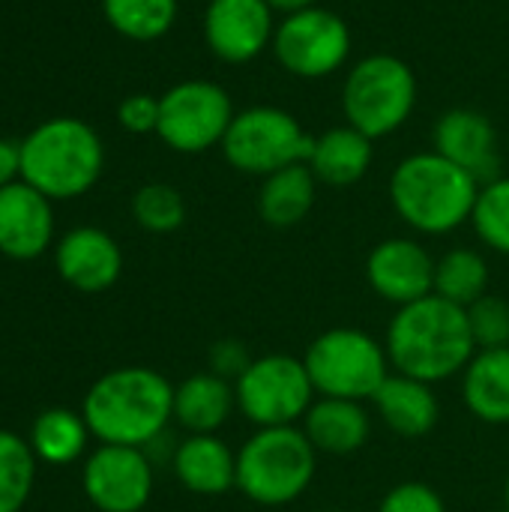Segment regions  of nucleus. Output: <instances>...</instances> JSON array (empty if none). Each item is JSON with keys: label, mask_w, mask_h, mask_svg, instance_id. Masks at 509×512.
<instances>
[{"label": "nucleus", "mask_w": 509, "mask_h": 512, "mask_svg": "<svg viewBox=\"0 0 509 512\" xmlns=\"http://www.w3.org/2000/svg\"><path fill=\"white\" fill-rule=\"evenodd\" d=\"M378 512H447V507H444V498L429 483L408 480V483L393 486L381 498Z\"/></svg>", "instance_id": "2f4dec72"}, {"label": "nucleus", "mask_w": 509, "mask_h": 512, "mask_svg": "<svg viewBox=\"0 0 509 512\" xmlns=\"http://www.w3.org/2000/svg\"><path fill=\"white\" fill-rule=\"evenodd\" d=\"M276 12L288 15V12H297V9H309V6H318V0H267Z\"/></svg>", "instance_id": "c9c22d12"}, {"label": "nucleus", "mask_w": 509, "mask_h": 512, "mask_svg": "<svg viewBox=\"0 0 509 512\" xmlns=\"http://www.w3.org/2000/svg\"><path fill=\"white\" fill-rule=\"evenodd\" d=\"M237 411L258 429L297 426L318 399L303 357L267 354L255 357L234 381Z\"/></svg>", "instance_id": "1a4fd4ad"}, {"label": "nucleus", "mask_w": 509, "mask_h": 512, "mask_svg": "<svg viewBox=\"0 0 509 512\" xmlns=\"http://www.w3.org/2000/svg\"><path fill=\"white\" fill-rule=\"evenodd\" d=\"M351 45V27L339 12L327 6H309L282 15L270 48L288 75L318 81L336 75L348 63Z\"/></svg>", "instance_id": "9d476101"}, {"label": "nucleus", "mask_w": 509, "mask_h": 512, "mask_svg": "<svg viewBox=\"0 0 509 512\" xmlns=\"http://www.w3.org/2000/svg\"><path fill=\"white\" fill-rule=\"evenodd\" d=\"M153 483L156 465L141 447L99 444L81 465V489L96 512H144Z\"/></svg>", "instance_id": "f8f14e48"}, {"label": "nucleus", "mask_w": 509, "mask_h": 512, "mask_svg": "<svg viewBox=\"0 0 509 512\" xmlns=\"http://www.w3.org/2000/svg\"><path fill=\"white\" fill-rule=\"evenodd\" d=\"M171 471L198 498H219L237 489V453L219 435H186L177 441Z\"/></svg>", "instance_id": "a211bd4d"}, {"label": "nucleus", "mask_w": 509, "mask_h": 512, "mask_svg": "<svg viewBox=\"0 0 509 512\" xmlns=\"http://www.w3.org/2000/svg\"><path fill=\"white\" fill-rule=\"evenodd\" d=\"M252 360L255 357H249V351H246V345L240 339H219V342L210 345V354H207V366L210 369L207 372H213V375H219V378L234 384L249 369Z\"/></svg>", "instance_id": "72a5a7b5"}, {"label": "nucleus", "mask_w": 509, "mask_h": 512, "mask_svg": "<svg viewBox=\"0 0 509 512\" xmlns=\"http://www.w3.org/2000/svg\"><path fill=\"white\" fill-rule=\"evenodd\" d=\"M54 267L69 288L81 294H102L117 285L123 273V249L108 231L78 225L57 240Z\"/></svg>", "instance_id": "dca6fc26"}, {"label": "nucleus", "mask_w": 509, "mask_h": 512, "mask_svg": "<svg viewBox=\"0 0 509 512\" xmlns=\"http://www.w3.org/2000/svg\"><path fill=\"white\" fill-rule=\"evenodd\" d=\"M462 399L468 411L489 426L509 423V348L477 351L462 372Z\"/></svg>", "instance_id": "5701e85b"}, {"label": "nucleus", "mask_w": 509, "mask_h": 512, "mask_svg": "<svg viewBox=\"0 0 509 512\" xmlns=\"http://www.w3.org/2000/svg\"><path fill=\"white\" fill-rule=\"evenodd\" d=\"M90 441L93 435L87 429L84 414L72 408H45L42 414H36V420L30 423V435H27V444L36 462L51 465V468H63V465H75L87 459Z\"/></svg>", "instance_id": "393cba45"}, {"label": "nucleus", "mask_w": 509, "mask_h": 512, "mask_svg": "<svg viewBox=\"0 0 509 512\" xmlns=\"http://www.w3.org/2000/svg\"><path fill=\"white\" fill-rule=\"evenodd\" d=\"M504 501H507V512H509V477H507V486H504Z\"/></svg>", "instance_id": "e433bc0d"}, {"label": "nucleus", "mask_w": 509, "mask_h": 512, "mask_svg": "<svg viewBox=\"0 0 509 512\" xmlns=\"http://www.w3.org/2000/svg\"><path fill=\"white\" fill-rule=\"evenodd\" d=\"M234 411V384L213 372H195L174 384V423L189 435H216Z\"/></svg>", "instance_id": "412c9836"}, {"label": "nucleus", "mask_w": 509, "mask_h": 512, "mask_svg": "<svg viewBox=\"0 0 509 512\" xmlns=\"http://www.w3.org/2000/svg\"><path fill=\"white\" fill-rule=\"evenodd\" d=\"M471 225L483 246L498 255H509V177H495L480 186Z\"/></svg>", "instance_id": "c85d7f7f"}, {"label": "nucleus", "mask_w": 509, "mask_h": 512, "mask_svg": "<svg viewBox=\"0 0 509 512\" xmlns=\"http://www.w3.org/2000/svg\"><path fill=\"white\" fill-rule=\"evenodd\" d=\"M39 462L27 444L12 429H0V512H21L33 495Z\"/></svg>", "instance_id": "cd10ccee"}, {"label": "nucleus", "mask_w": 509, "mask_h": 512, "mask_svg": "<svg viewBox=\"0 0 509 512\" xmlns=\"http://www.w3.org/2000/svg\"><path fill=\"white\" fill-rule=\"evenodd\" d=\"M117 120L126 132L132 135H147L156 132L159 126V99L150 93H132L120 102L117 108Z\"/></svg>", "instance_id": "473e14b6"}, {"label": "nucleus", "mask_w": 509, "mask_h": 512, "mask_svg": "<svg viewBox=\"0 0 509 512\" xmlns=\"http://www.w3.org/2000/svg\"><path fill=\"white\" fill-rule=\"evenodd\" d=\"M417 108V75L396 54L357 60L342 84L345 120L363 135L387 138L399 132Z\"/></svg>", "instance_id": "423d86ee"}, {"label": "nucleus", "mask_w": 509, "mask_h": 512, "mask_svg": "<svg viewBox=\"0 0 509 512\" xmlns=\"http://www.w3.org/2000/svg\"><path fill=\"white\" fill-rule=\"evenodd\" d=\"M315 198H318V180L312 168L306 162L288 165L261 180L258 216L270 228H294L312 213Z\"/></svg>", "instance_id": "b1692460"}, {"label": "nucleus", "mask_w": 509, "mask_h": 512, "mask_svg": "<svg viewBox=\"0 0 509 512\" xmlns=\"http://www.w3.org/2000/svg\"><path fill=\"white\" fill-rule=\"evenodd\" d=\"M432 150L468 171L480 186L501 177L495 123L477 108H450L432 129Z\"/></svg>", "instance_id": "2eb2a0df"}, {"label": "nucleus", "mask_w": 509, "mask_h": 512, "mask_svg": "<svg viewBox=\"0 0 509 512\" xmlns=\"http://www.w3.org/2000/svg\"><path fill=\"white\" fill-rule=\"evenodd\" d=\"M21 180V144L0 135V189Z\"/></svg>", "instance_id": "f704fd0d"}, {"label": "nucleus", "mask_w": 509, "mask_h": 512, "mask_svg": "<svg viewBox=\"0 0 509 512\" xmlns=\"http://www.w3.org/2000/svg\"><path fill=\"white\" fill-rule=\"evenodd\" d=\"M81 414L93 441L144 450L174 420V384L150 366H120L90 384Z\"/></svg>", "instance_id": "f257e3e1"}, {"label": "nucleus", "mask_w": 509, "mask_h": 512, "mask_svg": "<svg viewBox=\"0 0 509 512\" xmlns=\"http://www.w3.org/2000/svg\"><path fill=\"white\" fill-rule=\"evenodd\" d=\"M276 9L267 0H210L204 42L222 63H252L273 45Z\"/></svg>", "instance_id": "ddd939ff"}, {"label": "nucleus", "mask_w": 509, "mask_h": 512, "mask_svg": "<svg viewBox=\"0 0 509 512\" xmlns=\"http://www.w3.org/2000/svg\"><path fill=\"white\" fill-rule=\"evenodd\" d=\"M465 312H468V327H471L477 351L509 348V303L504 297L483 294Z\"/></svg>", "instance_id": "7c9ffc66"}, {"label": "nucleus", "mask_w": 509, "mask_h": 512, "mask_svg": "<svg viewBox=\"0 0 509 512\" xmlns=\"http://www.w3.org/2000/svg\"><path fill=\"white\" fill-rule=\"evenodd\" d=\"M366 279L381 300L399 309L435 294V258L411 237H390L369 252Z\"/></svg>", "instance_id": "4468645a"}, {"label": "nucleus", "mask_w": 509, "mask_h": 512, "mask_svg": "<svg viewBox=\"0 0 509 512\" xmlns=\"http://www.w3.org/2000/svg\"><path fill=\"white\" fill-rule=\"evenodd\" d=\"M393 372L441 384L471 363L477 354L468 312L438 294L399 306L384 339Z\"/></svg>", "instance_id": "f03ea898"}, {"label": "nucleus", "mask_w": 509, "mask_h": 512, "mask_svg": "<svg viewBox=\"0 0 509 512\" xmlns=\"http://www.w3.org/2000/svg\"><path fill=\"white\" fill-rule=\"evenodd\" d=\"M318 471V450L300 426L258 429L237 450V489L261 507L300 501Z\"/></svg>", "instance_id": "39448f33"}, {"label": "nucleus", "mask_w": 509, "mask_h": 512, "mask_svg": "<svg viewBox=\"0 0 509 512\" xmlns=\"http://www.w3.org/2000/svg\"><path fill=\"white\" fill-rule=\"evenodd\" d=\"M303 366L318 396L372 402L393 372L384 342L354 327H333L315 336L303 354Z\"/></svg>", "instance_id": "0eeeda50"}, {"label": "nucleus", "mask_w": 509, "mask_h": 512, "mask_svg": "<svg viewBox=\"0 0 509 512\" xmlns=\"http://www.w3.org/2000/svg\"><path fill=\"white\" fill-rule=\"evenodd\" d=\"M480 183L435 150L405 156L390 177V201L405 225L420 234H450L471 222Z\"/></svg>", "instance_id": "7ed1b4c3"}, {"label": "nucleus", "mask_w": 509, "mask_h": 512, "mask_svg": "<svg viewBox=\"0 0 509 512\" xmlns=\"http://www.w3.org/2000/svg\"><path fill=\"white\" fill-rule=\"evenodd\" d=\"M327 512H354V510H327Z\"/></svg>", "instance_id": "4c0bfd02"}, {"label": "nucleus", "mask_w": 509, "mask_h": 512, "mask_svg": "<svg viewBox=\"0 0 509 512\" xmlns=\"http://www.w3.org/2000/svg\"><path fill=\"white\" fill-rule=\"evenodd\" d=\"M54 210L51 198L24 180L0 189V255L12 261H33L51 249Z\"/></svg>", "instance_id": "f3484780"}, {"label": "nucleus", "mask_w": 509, "mask_h": 512, "mask_svg": "<svg viewBox=\"0 0 509 512\" xmlns=\"http://www.w3.org/2000/svg\"><path fill=\"white\" fill-rule=\"evenodd\" d=\"M489 288V261L471 249V246H459L444 252L435 261V294L468 309L471 303H477Z\"/></svg>", "instance_id": "a878e982"}, {"label": "nucleus", "mask_w": 509, "mask_h": 512, "mask_svg": "<svg viewBox=\"0 0 509 512\" xmlns=\"http://www.w3.org/2000/svg\"><path fill=\"white\" fill-rule=\"evenodd\" d=\"M315 135L303 129V123L276 105H252L234 114L222 153L231 168L255 177H267L288 165L309 162Z\"/></svg>", "instance_id": "6e6552de"}, {"label": "nucleus", "mask_w": 509, "mask_h": 512, "mask_svg": "<svg viewBox=\"0 0 509 512\" xmlns=\"http://www.w3.org/2000/svg\"><path fill=\"white\" fill-rule=\"evenodd\" d=\"M21 144V180L51 201L87 195L105 168V147L93 126L78 117H51Z\"/></svg>", "instance_id": "20e7f679"}, {"label": "nucleus", "mask_w": 509, "mask_h": 512, "mask_svg": "<svg viewBox=\"0 0 509 512\" xmlns=\"http://www.w3.org/2000/svg\"><path fill=\"white\" fill-rule=\"evenodd\" d=\"M234 114V102L222 84L189 78L159 96L156 135L177 153H204L210 147H222Z\"/></svg>", "instance_id": "9b49d317"}, {"label": "nucleus", "mask_w": 509, "mask_h": 512, "mask_svg": "<svg viewBox=\"0 0 509 512\" xmlns=\"http://www.w3.org/2000/svg\"><path fill=\"white\" fill-rule=\"evenodd\" d=\"M372 144L375 141L369 135H363L360 129H354L351 123L333 126L315 138L306 165L312 168L318 183L345 189V186H354L366 177L372 156H375Z\"/></svg>", "instance_id": "4be33fe9"}, {"label": "nucleus", "mask_w": 509, "mask_h": 512, "mask_svg": "<svg viewBox=\"0 0 509 512\" xmlns=\"http://www.w3.org/2000/svg\"><path fill=\"white\" fill-rule=\"evenodd\" d=\"M132 216L150 234H174L186 222V201L168 183H144L132 195Z\"/></svg>", "instance_id": "c756f323"}, {"label": "nucleus", "mask_w": 509, "mask_h": 512, "mask_svg": "<svg viewBox=\"0 0 509 512\" xmlns=\"http://www.w3.org/2000/svg\"><path fill=\"white\" fill-rule=\"evenodd\" d=\"M372 405L381 417V423L408 441L426 438L435 423H438V396L432 390V384L390 372L387 381L378 387V393L372 396Z\"/></svg>", "instance_id": "6ab92c4d"}, {"label": "nucleus", "mask_w": 509, "mask_h": 512, "mask_svg": "<svg viewBox=\"0 0 509 512\" xmlns=\"http://www.w3.org/2000/svg\"><path fill=\"white\" fill-rule=\"evenodd\" d=\"M105 21L132 42L162 39L177 21V0H102Z\"/></svg>", "instance_id": "bb28decb"}, {"label": "nucleus", "mask_w": 509, "mask_h": 512, "mask_svg": "<svg viewBox=\"0 0 509 512\" xmlns=\"http://www.w3.org/2000/svg\"><path fill=\"white\" fill-rule=\"evenodd\" d=\"M300 429L318 453L351 456L366 447L372 435V417L363 402L318 396L300 420Z\"/></svg>", "instance_id": "aec40b11"}]
</instances>
